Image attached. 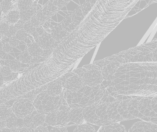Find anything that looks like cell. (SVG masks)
I'll return each instance as SVG.
<instances>
[{
    "mask_svg": "<svg viewBox=\"0 0 157 132\" xmlns=\"http://www.w3.org/2000/svg\"><path fill=\"white\" fill-rule=\"evenodd\" d=\"M65 90L64 89L61 94L56 97H51L46 90L41 93L33 102L35 109L39 113L45 115L49 112L58 111L62 104L67 103L63 97Z\"/></svg>",
    "mask_w": 157,
    "mask_h": 132,
    "instance_id": "cell-1",
    "label": "cell"
},
{
    "mask_svg": "<svg viewBox=\"0 0 157 132\" xmlns=\"http://www.w3.org/2000/svg\"><path fill=\"white\" fill-rule=\"evenodd\" d=\"M157 97H139L137 111L139 119L157 124Z\"/></svg>",
    "mask_w": 157,
    "mask_h": 132,
    "instance_id": "cell-2",
    "label": "cell"
},
{
    "mask_svg": "<svg viewBox=\"0 0 157 132\" xmlns=\"http://www.w3.org/2000/svg\"><path fill=\"white\" fill-rule=\"evenodd\" d=\"M85 66L86 71L82 77L84 85L93 88L101 84L104 79L100 68L94 64Z\"/></svg>",
    "mask_w": 157,
    "mask_h": 132,
    "instance_id": "cell-3",
    "label": "cell"
},
{
    "mask_svg": "<svg viewBox=\"0 0 157 132\" xmlns=\"http://www.w3.org/2000/svg\"><path fill=\"white\" fill-rule=\"evenodd\" d=\"M59 79L61 81L63 88L69 93H77L85 86L82 77L73 72L65 73Z\"/></svg>",
    "mask_w": 157,
    "mask_h": 132,
    "instance_id": "cell-4",
    "label": "cell"
},
{
    "mask_svg": "<svg viewBox=\"0 0 157 132\" xmlns=\"http://www.w3.org/2000/svg\"><path fill=\"white\" fill-rule=\"evenodd\" d=\"M33 102L28 99H21L15 101L11 107L12 112L18 118L23 119L36 110Z\"/></svg>",
    "mask_w": 157,
    "mask_h": 132,
    "instance_id": "cell-5",
    "label": "cell"
},
{
    "mask_svg": "<svg viewBox=\"0 0 157 132\" xmlns=\"http://www.w3.org/2000/svg\"><path fill=\"white\" fill-rule=\"evenodd\" d=\"M46 115L39 113L36 110L23 118L24 127L35 129L36 128L42 125L45 122Z\"/></svg>",
    "mask_w": 157,
    "mask_h": 132,
    "instance_id": "cell-6",
    "label": "cell"
},
{
    "mask_svg": "<svg viewBox=\"0 0 157 132\" xmlns=\"http://www.w3.org/2000/svg\"><path fill=\"white\" fill-rule=\"evenodd\" d=\"M121 65L120 62L113 61L102 67L101 68V72L104 80L113 82L114 80L115 73Z\"/></svg>",
    "mask_w": 157,
    "mask_h": 132,
    "instance_id": "cell-7",
    "label": "cell"
},
{
    "mask_svg": "<svg viewBox=\"0 0 157 132\" xmlns=\"http://www.w3.org/2000/svg\"><path fill=\"white\" fill-rule=\"evenodd\" d=\"M34 42L38 44V45L43 50H54L60 43L54 40L52 37L50 33L46 31L42 35L39 37L38 39Z\"/></svg>",
    "mask_w": 157,
    "mask_h": 132,
    "instance_id": "cell-8",
    "label": "cell"
},
{
    "mask_svg": "<svg viewBox=\"0 0 157 132\" xmlns=\"http://www.w3.org/2000/svg\"><path fill=\"white\" fill-rule=\"evenodd\" d=\"M157 124L146 122L140 121L135 123L128 132H157Z\"/></svg>",
    "mask_w": 157,
    "mask_h": 132,
    "instance_id": "cell-9",
    "label": "cell"
},
{
    "mask_svg": "<svg viewBox=\"0 0 157 132\" xmlns=\"http://www.w3.org/2000/svg\"><path fill=\"white\" fill-rule=\"evenodd\" d=\"M82 108H71L68 112L69 123V126L78 125L82 123L85 120L82 115Z\"/></svg>",
    "mask_w": 157,
    "mask_h": 132,
    "instance_id": "cell-10",
    "label": "cell"
},
{
    "mask_svg": "<svg viewBox=\"0 0 157 132\" xmlns=\"http://www.w3.org/2000/svg\"><path fill=\"white\" fill-rule=\"evenodd\" d=\"M11 9L3 18L6 20L10 26H14L20 19V11L18 7V1H12Z\"/></svg>",
    "mask_w": 157,
    "mask_h": 132,
    "instance_id": "cell-11",
    "label": "cell"
},
{
    "mask_svg": "<svg viewBox=\"0 0 157 132\" xmlns=\"http://www.w3.org/2000/svg\"><path fill=\"white\" fill-rule=\"evenodd\" d=\"M63 90L61 81L58 78V79L49 83L46 91L47 94L51 97H56L60 95Z\"/></svg>",
    "mask_w": 157,
    "mask_h": 132,
    "instance_id": "cell-12",
    "label": "cell"
},
{
    "mask_svg": "<svg viewBox=\"0 0 157 132\" xmlns=\"http://www.w3.org/2000/svg\"><path fill=\"white\" fill-rule=\"evenodd\" d=\"M50 31L51 35L52 38L55 41L59 42H60L63 39L70 34L63 29L60 23L52 28Z\"/></svg>",
    "mask_w": 157,
    "mask_h": 132,
    "instance_id": "cell-13",
    "label": "cell"
},
{
    "mask_svg": "<svg viewBox=\"0 0 157 132\" xmlns=\"http://www.w3.org/2000/svg\"><path fill=\"white\" fill-rule=\"evenodd\" d=\"M56 126L55 127H68L69 123L68 112L65 111H56Z\"/></svg>",
    "mask_w": 157,
    "mask_h": 132,
    "instance_id": "cell-14",
    "label": "cell"
},
{
    "mask_svg": "<svg viewBox=\"0 0 157 132\" xmlns=\"http://www.w3.org/2000/svg\"><path fill=\"white\" fill-rule=\"evenodd\" d=\"M99 132H128L125 126L118 122L101 126Z\"/></svg>",
    "mask_w": 157,
    "mask_h": 132,
    "instance_id": "cell-15",
    "label": "cell"
},
{
    "mask_svg": "<svg viewBox=\"0 0 157 132\" xmlns=\"http://www.w3.org/2000/svg\"><path fill=\"white\" fill-rule=\"evenodd\" d=\"M37 11V1H34L29 9L20 11V19L22 20L25 22L29 21L33 16L36 15Z\"/></svg>",
    "mask_w": 157,
    "mask_h": 132,
    "instance_id": "cell-16",
    "label": "cell"
},
{
    "mask_svg": "<svg viewBox=\"0 0 157 132\" xmlns=\"http://www.w3.org/2000/svg\"><path fill=\"white\" fill-rule=\"evenodd\" d=\"M60 24L63 29L69 33H71V32L74 31L77 27L72 22L71 13L67 15Z\"/></svg>",
    "mask_w": 157,
    "mask_h": 132,
    "instance_id": "cell-17",
    "label": "cell"
},
{
    "mask_svg": "<svg viewBox=\"0 0 157 132\" xmlns=\"http://www.w3.org/2000/svg\"><path fill=\"white\" fill-rule=\"evenodd\" d=\"M85 18L82 14V11L81 9V6L77 7L74 10L73 12L71 13V18L73 24L76 27H77L78 24L82 21Z\"/></svg>",
    "mask_w": 157,
    "mask_h": 132,
    "instance_id": "cell-18",
    "label": "cell"
},
{
    "mask_svg": "<svg viewBox=\"0 0 157 132\" xmlns=\"http://www.w3.org/2000/svg\"><path fill=\"white\" fill-rule=\"evenodd\" d=\"M27 50L33 57L41 56L43 52V50L35 42L29 46Z\"/></svg>",
    "mask_w": 157,
    "mask_h": 132,
    "instance_id": "cell-19",
    "label": "cell"
},
{
    "mask_svg": "<svg viewBox=\"0 0 157 132\" xmlns=\"http://www.w3.org/2000/svg\"><path fill=\"white\" fill-rule=\"evenodd\" d=\"M56 111L49 112L46 115L45 119L42 126L47 127L48 126L56 127Z\"/></svg>",
    "mask_w": 157,
    "mask_h": 132,
    "instance_id": "cell-20",
    "label": "cell"
},
{
    "mask_svg": "<svg viewBox=\"0 0 157 132\" xmlns=\"http://www.w3.org/2000/svg\"><path fill=\"white\" fill-rule=\"evenodd\" d=\"M0 6L1 7V11H2L1 15L2 18H3L11 9L12 6V2L8 0H3L0 3Z\"/></svg>",
    "mask_w": 157,
    "mask_h": 132,
    "instance_id": "cell-21",
    "label": "cell"
},
{
    "mask_svg": "<svg viewBox=\"0 0 157 132\" xmlns=\"http://www.w3.org/2000/svg\"><path fill=\"white\" fill-rule=\"evenodd\" d=\"M12 112L11 108H9L4 104L0 105V121L6 120Z\"/></svg>",
    "mask_w": 157,
    "mask_h": 132,
    "instance_id": "cell-22",
    "label": "cell"
},
{
    "mask_svg": "<svg viewBox=\"0 0 157 132\" xmlns=\"http://www.w3.org/2000/svg\"><path fill=\"white\" fill-rule=\"evenodd\" d=\"M73 132H96L94 128L88 124L78 125L74 130Z\"/></svg>",
    "mask_w": 157,
    "mask_h": 132,
    "instance_id": "cell-23",
    "label": "cell"
},
{
    "mask_svg": "<svg viewBox=\"0 0 157 132\" xmlns=\"http://www.w3.org/2000/svg\"><path fill=\"white\" fill-rule=\"evenodd\" d=\"M10 25L8 24L6 20L2 18L0 22V41L6 38V34L9 28Z\"/></svg>",
    "mask_w": 157,
    "mask_h": 132,
    "instance_id": "cell-24",
    "label": "cell"
},
{
    "mask_svg": "<svg viewBox=\"0 0 157 132\" xmlns=\"http://www.w3.org/2000/svg\"><path fill=\"white\" fill-rule=\"evenodd\" d=\"M34 1L33 0H24V1H18L17 5L19 11H24L29 9Z\"/></svg>",
    "mask_w": 157,
    "mask_h": 132,
    "instance_id": "cell-25",
    "label": "cell"
},
{
    "mask_svg": "<svg viewBox=\"0 0 157 132\" xmlns=\"http://www.w3.org/2000/svg\"><path fill=\"white\" fill-rule=\"evenodd\" d=\"M32 58L33 57L29 53L28 51L27 50L21 53L16 59L21 63L29 64Z\"/></svg>",
    "mask_w": 157,
    "mask_h": 132,
    "instance_id": "cell-26",
    "label": "cell"
},
{
    "mask_svg": "<svg viewBox=\"0 0 157 132\" xmlns=\"http://www.w3.org/2000/svg\"><path fill=\"white\" fill-rule=\"evenodd\" d=\"M17 119H18V117L14 115L13 112H11V114L10 115V116L6 120V127L10 129L14 128V127H16Z\"/></svg>",
    "mask_w": 157,
    "mask_h": 132,
    "instance_id": "cell-27",
    "label": "cell"
},
{
    "mask_svg": "<svg viewBox=\"0 0 157 132\" xmlns=\"http://www.w3.org/2000/svg\"><path fill=\"white\" fill-rule=\"evenodd\" d=\"M94 1H87L85 2L82 5H81V7L82 14L84 17L87 15L88 12L90 10L93 5H94Z\"/></svg>",
    "mask_w": 157,
    "mask_h": 132,
    "instance_id": "cell-28",
    "label": "cell"
},
{
    "mask_svg": "<svg viewBox=\"0 0 157 132\" xmlns=\"http://www.w3.org/2000/svg\"><path fill=\"white\" fill-rule=\"evenodd\" d=\"M9 67L12 72H16L21 68L22 63L17 60V59H14L10 61Z\"/></svg>",
    "mask_w": 157,
    "mask_h": 132,
    "instance_id": "cell-29",
    "label": "cell"
},
{
    "mask_svg": "<svg viewBox=\"0 0 157 132\" xmlns=\"http://www.w3.org/2000/svg\"><path fill=\"white\" fill-rule=\"evenodd\" d=\"M44 7H45L46 9L49 12H51L52 14L53 15L55 14L56 12L59 11L58 7H56L55 6L53 5V3L52 2L51 0L49 1L46 3L45 5L43 6Z\"/></svg>",
    "mask_w": 157,
    "mask_h": 132,
    "instance_id": "cell-30",
    "label": "cell"
},
{
    "mask_svg": "<svg viewBox=\"0 0 157 132\" xmlns=\"http://www.w3.org/2000/svg\"><path fill=\"white\" fill-rule=\"evenodd\" d=\"M23 31H24L26 33L28 34H30L31 35L34 31H36V28H33L31 24V23L29 21H27L25 22L23 28Z\"/></svg>",
    "mask_w": 157,
    "mask_h": 132,
    "instance_id": "cell-31",
    "label": "cell"
},
{
    "mask_svg": "<svg viewBox=\"0 0 157 132\" xmlns=\"http://www.w3.org/2000/svg\"><path fill=\"white\" fill-rule=\"evenodd\" d=\"M54 6L58 7L59 10L63 9L64 6H66L70 1H66L63 0H51Z\"/></svg>",
    "mask_w": 157,
    "mask_h": 132,
    "instance_id": "cell-32",
    "label": "cell"
},
{
    "mask_svg": "<svg viewBox=\"0 0 157 132\" xmlns=\"http://www.w3.org/2000/svg\"><path fill=\"white\" fill-rule=\"evenodd\" d=\"M36 17L37 19L38 20L39 22L42 25H43L46 21H48L49 20L45 16L43 15L42 12V8L39 9L38 11H37Z\"/></svg>",
    "mask_w": 157,
    "mask_h": 132,
    "instance_id": "cell-33",
    "label": "cell"
},
{
    "mask_svg": "<svg viewBox=\"0 0 157 132\" xmlns=\"http://www.w3.org/2000/svg\"><path fill=\"white\" fill-rule=\"evenodd\" d=\"M15 36L19 41H23L27 38L28 34L23 31V29H21L17 31Z\"/></svg>",
    "mask_w": 157,
    "mask_h": 132,
    "instance_id": "cell-34",
    "label": "cell"
},
{
    "mask_svg": "<svg viewBox=\"0 0 157 132\" xmlns=\"http://www.w3.org/2000/svg\"><path fill=\"white\" fill-rule=\"evenodd\" d=\"M12 72L9 66H2L0 68V73L4 77H7L11 75Z\"/></svg>",
    "mask_w": 157,
    "mask_h": 132,
    "instance_id": "cell-35",
    "label": "cell"
},
{
    "mask_svg": "<svg viewBox=\"0 0 157 132\" xmlns=\"http://www.w3.org/2000/svg\"><path fill=\"white\" fill-rule=\"evenodd\" d=\"M17 30L14 26H10L9 29L6 34V38H10L11 37L15 35Z\"/></svg>",
    "mask_w": 157,
    "mask_h": 132,
    "instance_id": "cell-36",
    "label": "cell"
},
{
    "mask_svg": "<svg viewBox=\"0 0 157 132\" xmlns=\"http://www.w3.org/2000/svg\"><path fill=\"white\" fill-rule=\"evenodd\" d=\"M29 22L31 23V24L32 26L34 28H37L40 26H42L41 24L39 22L38 20L37 19L36 17V15L33 16L31 18V19L29 20Z\"/></svg>",
    "mask_w": 157,
    "mask_h": 132,
    "instance_id": "cell-37",
    "label": "cell"
},
{
    "mask_svg": "<svg viewBox=\"0 0 157 132\" xmlns=\"http://www.w3.org/2000/svg\"><path fill=\"white\" fill-rule=\"evenodd\" d=\"M9 43L10 45L12 46V48H13V47H17L19 45L20 41H19L16 38V37L13 36L11 37L10 38Z\"/></svg>",
    "mask_w": 157,
    "mask_h": 132,
    "instance_id": "cell-38",
    "label": "cell"
},
{
    "mask_svg": "<svg viewBox=\"0 0 157 132\" xmlns=\"http://www.w3.org/2000/svg\"><path fill=\"white\" fill-rule=\"evenodd\" d=\"M12 48L11 46L9 44V42H6L5 44H3L2 46V51L6 53H11L12 51Z\"/></svg>",
    "mask_w": 157,
    "mask_h": 132,
    "instance_id": "cell-39",
    "label": "cell"
},
{
    "mask_svg": "<svg viewBox=\"0 0 157 132\" xmlns=\"http://www.w3.org/2000/svg\"><path fill=\"white\" fill-rule=\"evenodd\" d=\"M18 76V73L17 72H12L11 75L8 76L7 77H5L4 78V81H11L15 79Z\"/></svg>",
    "mask_w": 157,
    "mask_h": 132,
    "instance_id": "cell-40",
    "label": "cell"
},
{
    "mask_svg": "<svg viewBox=\"0 0 157 132\" xmlns=\"http://www.w3.org/2000/svg\"><path fill=\"white\" fill-rule=\"evenodd\" d=\"M46 59L42 57L41 56H38V57H33L32 60L29 62V65H32V64H34L37 63L41 62L42 61H44Z\"/></svg>",
    "mask_w": 157,
    "mask_h": 132,
    "instance_id": "cell-41",
    "label": "cell"
},
{
    "mask_svg": "<svg viewBox=\"0 0 157 132\" xmlns=\"http://www.w3.org/2000/svg\"><path fill=\"white\" fill-rule=\"evenodd\" d=\"M49 132H68L66 127H53Z\"/></svg>",
    "mask_w": 157,
    "mask_h": 132,
    "instance_id": "cell-42",
    "label": "cell"
},
{
    "mask_svg": "<svg viewBox=\"0 0 157 132\" xmlns=\"http://www.w3.org/2000/svg\"><path fill=\"white\" fill-rule=\"evenodd\" d=\"M25 23V22L23 21L22 20L19 19L14 26L15 28H16L17 31L21 30V29H23Z\"/></svg>",
    "mask_w": 157,
    "mask_h": 132,
    "instance_id": "cell-43",
    "label": "cell"
},
{
    "mask_svg": "<svg viewBox=\"0 0 157 132\" xmlns=\"http://www.w3.org/2000/svg\"><path fill=\"white\" fill-rule=\"evenodd\" d=\"M53 50H43V52L42 53L41 56L42 57L46 59L49 57V56H50L52 53H53Z\"/></svg>",
    "mask_w": 157,
    "mask_h": 132,
    "instance_id": "cell-44",
    "label": "cell"
},
{
    "mask_svg": "<svg viewBox=\"0 0 157 132\" xmlns=\"http://www.w3.org/2000/svg\"><path fill=\"white\" fill-rule=\"evenodd\" d=\"M34 132H49L47 127L40 125L34 129Z\"/></svg>",
    "mask_w": 157,
    "mask_h": 132,
    "instance_id": "cell-45",
    "label": "cell"
},
{
    "mask_svg": "<svg viewBox=\"0 0 157 132\" xmlns=\"http://www.w3.org/2000/svg\"><path fill=\"white\" fill-rule=\"evenodd\" d=\"M24 127V125L23 119L18 118L16 127L18 128H21Z\"/></svg>",
    "mask_w": 157,
    "mask_h": 132,
    "instance_id": "cell-46",
    "label": "cell"
},
{
    "mask_svg": "<svg viewBox=\"0 0 157 132\" xmlns=\"http://www.w3.org/2000/svg\"><path fill=\"white\" fill-rule=\"evenodd\" d=\"M36 31L37 32V33H38L40 36L44 34V32H45V31H44V28H43L42 26H40V27L37 28H36Z\"/></svg>",
    "mask_w": 157,
    "mask_h": 132,
    "instance_id": "cell-47",
    "label": "cell"
},
{
    "mask_svg": "<svg viewBox=\"0 0 157 132\" xmlns=\"http://www.w3.org/2000/svg\"><path fill=\"white\" fill-rule=\"evenodd\" d=\"M19 129V132H34V129L28 127H24Z\"/></svg>",
    "mask_w": 157,
    "mask_h": 132,
    "instance_id": "cell-48",
    "label": "cell"
},
{
    "mask_svg": "<svg viewBox=\"0 0 157 132\" xmlns=\"http://www.w3.org/2000/svg\"><path fill=\"white\" fill-rule=\"evenodd\" d=\"M6 127V120L4 121H0V131H1L2 130L4 129Z\"/></svg>",
    "mask_w": 157,
    "mask_h": 132,
    "instance_id": "cell-49",
    "label": "cell"
},
{
    "mask_svg": "<svg viewBox=\"0 0 157 132\" xmlns=\"http://www.w3.org/2000/svg\"><path fill=\"white\" fill-rule=\"evenodd\" d=\"M31 35L33 37L34 41H36L38 39V38H39V37H40V36L38 35V33H37L36 31H34Z\"/></svg>",
    "mask_w": 157,
    "mask_h": 132,
    "instance_id": "cell-50",
    "label": "cell"
},
{
    "mask_svg": "<svg viewBox=\"0 0 157 132\" xmlns=\"http://www.w3.org/2000/svg\"><path fill=\"white\" fill-rule=\"evenodd\" d=\"M10 129L11 130V132H19V129L16 127L10 128Z\"/></svg>",
    "mask_w": 157,
    "mask_h": 132,
    "instance_id": "cell-51",
    "label": "cell"
},
{
    "mask_svg": "<svg viewBox=\"0 0 157 132\" xmlns=\"http://www.w3.org/2000/svg\"><path fill=\"white\" fill-rule=\"evenodd\" d=\"M1 132H11V130L10 128H8L7 127L5 128L4 129L2 130L1 131Z\"/></svg>",
    "mask_w": 157,
    "mask_h": 132,
    "instance_id": "cell-52",
    "label": "cell"
},
{
    "mask_svg": "<svg viewBox=\"0 0 157 132\" xmlns=\"http://www.w3.org/2000/svg\"><path fill=\"white\" fill-rule=\"evenodd\" d=\"M2 46H3V44L2 41H0V53L2 51Z\"/></svg>",
    "mask_w": 157,
    "mask_h": 132,
    "instance_id": "cell-53",
    "label": "cell"
},
{
    "mask_svg": "<svg viewBox=\"0 0 157 132\" xmlns=\"http://www.w3.org/2000/svg\"><path fill=\"white\" fill-rule=\"evenodd\" d=\"M2 20V17L1 15H0V22H1V21Z\"/></svg>",
    "mask_w": 157,
    "mask_h": 132,
    "instance_id": "cell-54",
    "label": "cell"
},
{
    "mask_svg": "<svg viewBox=\"0 0 157 132\" xmlns=\"http://www.w3.org/2000/svg\"><path fill=\"white\" fill-rule=\"evenodd\" d=\"M1 12V6H0V12Z\"/></svg>",
    "mask_w": 157,
    "mask_h": 132,
    "instance_id": "cell-55",
    "label": "cell"
}]
</instances>
